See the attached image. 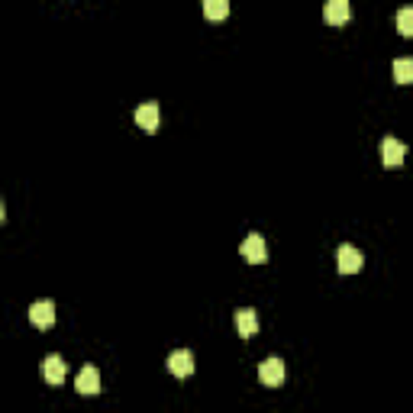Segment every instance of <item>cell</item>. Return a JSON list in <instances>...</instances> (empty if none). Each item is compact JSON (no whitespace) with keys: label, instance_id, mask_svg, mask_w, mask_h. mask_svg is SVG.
<instances>
[{"label":"cell","instance_id":"obj_8","mask_svg":"<svg viewBox=\"0 0 413 413\" xmlns=\"http://www.w3.org/2000/svg\"><path fill=\"white\" fill-rule=\"evenodd\" d=\"M75 388H78V394H97L100 390V371L94 365H85L75 378Z\"/></svg>","mask_w":413,"mask_h":413},{"label":"cell","instance_id":"obj_1","mask_svg":"<svg viewBox=\"0 0 413 413\" xmlns=\"http://www.w3.org/2000/svg\"><path fill=\"white\" fill-rule=\"evenodd\" d=\"M284 375H288V368H284V362L278 359V355H268L259 365V381L265 384V388H278V384L284 381Z\"/></svg>","mask_w":413,"mask_h":413},{"label":"cell","instance_id":"obj_5","mask_svg":"<svg viewBox=\"0 0 413 413\" xmlns=\"http://www.w3.org/2000/svg\"><path fill=\"white\" fill-rule=\"evenodd\" d=\"M30 323L39 329H49L55 323V304L52 300H36V304L30 307Z\"/></svg>","mask_w":413,"mask_h":413},{"label":"cell","instance_id":"obj_14","mask_svg":"<svg viewBox=\"0 0 413 413\" xmlns=\"http://www.w3.org/2000/svg\"><path fill=\"white\" fill-rule=\"evenodd\" d=\"M397 30L404 32V36H413V7L397 10Z\"/></svg>","mask_w":413,"mask_h":413},{"label":"cell","instance_id":"obj_13","mask_svg":"<svg viewBox=\"0 0 413 413\" xmlns=\"http://www.w3.org/2000/svg\"><path fill=\"white\" fill-rule=\"evenodd\" d=\"M204 13L210 20H223V16L230 13V4L226 0H204Z\"/></svg>","mask_w":413,"mask_h":413},{"label":"cell","instance_id":"obj_3","mask_svg":"<svg viewBox=\"0 0 413 413\" xmlns=\"http://www.w3.org/2000/svg\"><path fill=\"white\" fill-rule=\"evenodd\" d=\"M239 252H242L245 261H252V265L268 261V245H265V239H261V233H249V236H245V242L239 245Z\"/></svg>","mask_w":413,"mask_h":413},{"label":"cell","instance_id":"obj_11","mask_svg":"<svg viewBox=\"0 0 413 413\" xmlns=\"http://www.w3.org/2000/svg\"><path fill=\"white\" fill-rule=\"evenodd\" d=\"M236 329L239 336H252V333H259V314H255L252 307H242L236 314Z\"/></svg>","mask_w":413,"mask_h":413},{"label":"cell","instance_id":"obj_6","mask_svg":"<svg viewBox=\"0 0 413 413\" xmlns=\"http://www.w3.org/2000/svg\"><path fill=\"white\" fill-rule=\"evenodd\" d=\"M168 371L178 378H187L194 371V352L191 349H175V352L168 355Z\"/></svg>","mask_w":413,"mask_h":413},{"label":"cell","instance_id":"obj_2","mask_svg":"<svg viewBox=\"0 0 413 413\" xmlns=\"http://www.w3.org/2000/svg\"><path fill=\"white\" fill-rule=\"evenodd\" d=\"M362 252L355 249L352 242H343L336 249V268L343 271V275H355V271H362Z\"/></svg>","mask_w":413,"mask_h":413},{"label":"cell","instance_id":"obj_9","mask_svg":"<svg viewBox=\"0 0 413 413\" xmlns=\"http://www.w3.org/2000/svg\"><path fill=\"white\" fill-rule=\"evenodd\" d=\"M323 13H326V20L333 26H343L349 20V13H352V7H349V0H326Z\"/></svg>","mask_w":413,"mask_h":413},{"label":"cell","instance_id":"obj_12","mask_svg":"<svg viewBox=\"0 0 413 413\" xmlns=\"http://www.w3.org/2000/svg\"><path fill=\"white\" fill-rule=\"evenodd\" d=\"M394 81L410 85L413 81V58H394Z\"/></svg>","mask_w":413,"mask_h":413},{"label":"cell","instance_id":"obj_4","mask_svg":"<svg viewBox=\"0 0 413 413\" xmlns=\"http://www.w3.org/2000/svg\"><path fill=\"white\" fill-rule=\"evenodd\" d=\"M404 155H407V146L400 142V139H394V136H384L381 139V161H384V165L397 168L400 161H404Z\"/></svg>","mask_w":413,"mask_h":413},{"label":"cell","instance_id":"obj_10","mask_svg":"<svg viewBox=\"0 0 413 413\" xmlns=\"http://www.w3.org/2000/svg\"><path fill=\"white\" fill-rule=\"evenodd\" d=\"M42 375H46L49 384H61L65 381V359H61V355H46V362H42Z\"/></svg>","mask_w":413,"mask_h":413},{"label":"cell","instance_id":"obj_7","mask_svg":"<svg viewBox=\"0 0 413 413\" xmlns=\"http://www.w3.org/2000/svg\"><path fill=\"white\" fill-rule=\"evenodd\" d=\"M159 120H161V113H159V104H155V100H146V104H139L136 107V123L146 132L159 130Z\"/></svg>","mask_w":413,"mask_h":413}]
</instances>
